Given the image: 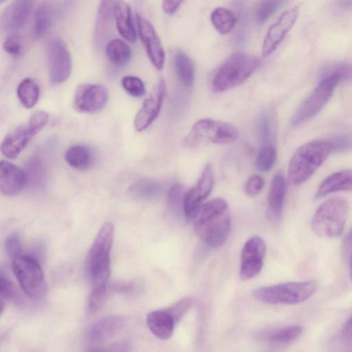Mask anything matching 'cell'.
I'll list each match as a JSON object with an SVG mask.
<instances>
[{
	"label": "cell",
	"mask_w": 352,
	"mask_h": 352,
	"mask_svg": "<svg viewBox=\"0 0 352 352\" xmlns=\"http://www.w3.org/2000/svg\"><path fill=\"white\" fill-rule=\"evenodd\" d=\"M108 98V91L105 87L98 84L84 83L76 89L74 106L79 112L95 113L105 107Z\"/></svg>",
	"instance_id": "4fadbf2b"
},
{
	"label": "cell",
	"mask_w": 352,
	"mask_h": 352,
	"mask_svg": "<svg viewBox=\"0 0 352 352\" xmlns=\"http://www.w3.org/2000/svg\"><path fill=\"white\" fill-rule=\"evenodd\" d=\"M34 0H14L2 13L1 26L7 31H16L24 26Z\"/></svg>",
	"instance_id": "d6986e66"
},
{
	"label": "cell",
	"mask_w": 352,
	"mask_h": 352,
	"mask_svg": "<svg viewBox=\"0 0 352 352\" xmlns=\"http://www.w3.org/2000/svg\"><path fill=\"white\" fill-rule=\"evenodd\" d=\"M331 151L328 141L314 140L300 146L289 164V182L296 186L304 183L322 165Z\"/></svg>",
	"instance_id": "3957f363"
},
{
	"label": "cell",
	"mask_w": 352,
	"mask_h": 352,
	"mask_svg": "<svg viewBox=\"0 0 352 352\" xmlns=\"http://www.w3.org/2000/svg\"><path fill=\"white\" fill-rule=\"evenodd\" d=\"M29 165V172H25L28 177V182H31L32 183L33 182H41V180L43 179V170L40 162L33 160L30 162Z\"/></svg>",
	"instance_id": "bcb514c9"
},
{
	"label": "cell",
	"mask_w": 352,
	"mask_h": 352,
	"mask_svg": "<svg viewBox=\"0 0 352 352\" xmlns=\"http://www.w3.org/2000/svg\"><path fill=\"white\" fill-rule=\"evenodd\" d=\"M192 220L196 234L208 245L219 247L227 240L231 221L224 199L217 198L201 205Z\"/></svg>",
	"instance_id": "6da1fadb"
},
{
	"label": "cell",
	"mask_w": 352,
	"mask_h": 352,
	"mask_svg": "<svg viewBox=\"0 0 352 352\" xmlns=\"http://www.w3.org/2000/svg\"><path fill=\"white\" fill-rule=\"evenodd\" d=\"M16 94L21 103L28 109L33 107L38 100L40 89L32 78H25L19 84Z\"/></svg>",
	"instance_id": "f1b7e54d"
},
{
	"label": "cell",
	"mask_w": 352,
	"mask_h": 352,
	"mask_svg": "<svg viewBox=\"0 0 352 352\" xmlns=\"http://www.w3.org/2000/svg\"><path fill=\"white\" fill-rule=\"evenodd\" d=\"M317 287L318 284L314 280L287 282L256 288L252 292V296L267 304L296 305L311 298Z\"/></svg>",
	"instance_id": "5b68a950"
},
{
	"label": "cell",
	"mask_w": 352,
	"mask_h": 352,
	"mask_svg": "<svg viewBox=\"0 0 352 352\" xmlns=\"http://www.w3.org/2000/svg\"><path fill=\"white\" fill-rule=\"evenodd\" d=\"M348 212L349 204L344 199L333 197L328 199L320 206L313 216V232L320 237H338L344 228Z\"/></svg>",
	"instance_id": "8992f818"
},
{
	"label": "cell",
	"mask_w": 352,
	"mask_h": 352,
	"mask_svg": "<svg viewBox=\"0 0 352 352\" xmlns=\"http://www.w3.org/2000/svg\"><path fill=\"white\" fill-rule=\"evenodd\" d=\"M214 185V175L212 166L207 164L201 173V175L195 186L202 198L205 199L212 191Z\"/></svg>",
	"instance_id": "d590c367"
},
{
	"label": "cell",
	"mask_w": 352,
	"mask_h": 352,
	"mask_svg": "<svg viewBox=\"0 0 352 352\" xmlns=\"http://www.w3.org/2000/svg\"><path fill=\"white\" fill-rule=\"evenodd\" d=\"M302 331L301 326H286L263 331L256 337L258 340L270 344L285 345L297 340Z\"/></svg>",
	"instance_id": "7402d4cb"
},
{
	"label": "cell",
	"mask_w": 352,
	"mask_h": 352,
	"mask_svg": "<svg viewBox=\"0 0 352 352\" xmlns=\"http://www.w3.org/2000/svg\"><path fill=\"white\" fill-rule=\"evenodd\" d=\"M114 237L111 223H105L98 231L87 254L85 270L93 287L107 285L110 274V254Z\"/></svg>",
	"instance_id": "7a4b0ae2"
},
{
	"label": "cell",
	"mask_w": 352,
	"mask_h": 352,
	"mask_svg": "<svg viewBox=\"0 0 352 352\" xmlns=\"http://www.w3.org/2000/svg\"><path fill=\"white\" fill-rule=\"evenodd\" d=\"M238 136V130L233 125L204 118L194 124L186 138V144L191 147L205 142L228 144L235 141Z\"/></svg>",
	"instance_id": "ba28073f"
},
{
	"label": "cell",
	"mask_w": 352,
	"mask_h": 352,
	"mask_svg": "<svg viewBox=\"0 0 352 352\" xmlns=\"http://www.w3.org/2000/svg\"><path fill=\"white\" fill-rule=\"evenodd\" d=\"M114 18L120 34L130 43L135 42L136 31L132 23L129 5L126 2L119 1L116 8Z\"/></svg>",
	"instance_id": "d4e9b609"
},
{
	"label": "cell",
	"mask_w": 352,
	"mask_h": 352,
	"mask_svg": "<svg viewBox=\"0 0 352 352\" xmlns=\"http://www.w3.org/2000/svg\"><path fill=\"white\" fill-rule=\"evenodd\" d=\"M136 20L139 35L146 47L151 62L157 69H162L165 53L160 37L148 20L138 14Z\"/></svg>",
	"instance_id": "2e32d148"
},
{
	"label": "cell",
	"mask_w": 352,
	"mask_h": 352,
	"mask_svg": "<svg viewBox=\"0 0 352 352\" xmlns=\"http://www.w3.org/2000/svg\"><path fill=\"white\" fill-rule=\"evenodd\" d=\"M118 0H100L95 27V39L101 42L111 28Z\"/></svg>",
	"instance_id": "cb8c5ba5"
},
{
	"label": "cell",
	"mask_w": 352,
	"mask_h": 352,
	"mask_svg": "<svg viewBox=\"0 0 352 352\" xmlns=\"http://www.w3.org/2000/svg\"><path fill=\"white\" fill-rule=\"evenodd\" d=\"M285 0H262L258 4L255 14L258 23H263L276 10L281 6Z\"/></svg>",
	"instance_id": "e575fe53"
},
{
	"label": "cell",
	"mask_w": 352,
	"mask_h": 352,
	"mask_svg": "<svg viewBox=\"0 0 352 352\" xmlns=\"http://www.w3.org/2000/svg\"><path fill=\"white\" fill-rule=\"evenodd\" d=\"M161 190V185L152 179L142 180L133 188V192L137 197L145 199L156 198L160 195Z\"/></svg>",
	"instance_id": "d6a6232c"
},
{
	"label": "cell",
	"mask_w": 352,
	"mask_h": 352,
	"mask_svg": "<svg viewBox=\"0 0 352 352\" xmlns=\"http://www.w3.org/2000/svg\"><path fill=\"white\" fill-rule=\"evenodd\" d=\"M338 83L339 80L333 75L322 76L318 86L294 113L292 124L299 125L318 114L330 99Z\"/></svg>",
	"instance_id": "30bf717a"
},
{
	"label": "cell",
	"mask_w": 352,
	"mask_h": 352,
	"mask_svg": "<svg viewBox=\"0 0 352 352\" xmlns=\"http://www.w3.org/2000/svg\"><path fill=\"white\" fill-rule=\"evenodd\" d=\"M107 285L93 287L88 300V310L90 314L97 312L104 305L107 298Z\"/></svg>",
	"instance_id": "8d00e7d4"
},
{
	"label": "cell",
	"mask_w": 352,
	"mask_h": 352,
	"mask_svg": "<svg viewBox=\"0 0 352 352\" xmlns=\"http://www.w3.org/2000/svg\"><path fill=\"white\" fill-rule=\"evenodd\" d=\"M265 252V241L258 236H254L245 243L241 253L239 267V276L242 280L251 279L259 274Z\"/></svg>",
	"instance_id": "7c38bea8"
},
{
	"label": "cell",
	"mask_w": 352,
	"mask_h": 352,
	"mask_svg": "<svg viewBox=\"0 0 352 352\" xmlns=\"http://www.w3.org/2000/svg\"><path fill=\"white\" fill-rule=\"evenodd\" d=\"M124 323V318L118 315L100 318L87 329L85 333V342L91 346H98L118 333Z\"/></svg>",
	"instance_id": "e0dca14e"
},
{
	"label": "cell",
	"mask_w": 352,
	"mask_h": 352,
	"mask_svg": "<svg viewBox=\"0 0 352 352\" xmlns=\"http://www.w3.org/2000/svg\"><path fill=\"white\" fill-rule=\"evenodd\" d=\"M352 190V170L339 171L328 176L320 184L316 198H321L330 193Z\"/></svg>",
	"instance_id": "603a6c76"
},
{
	"label": "cell",
	"mask_w": 352,
	"mask_h": 352,
	"mask_svg": "<svg viewBox=\"0 0 352 352\" xmlns=\"http://www.w3.org/2000/svg\"><path fill=\"white\" fill-rule=\"evenodd\" d=\"M65 159L71 167L77 170H85L92 166L94 154L88 146L77 144L69 147L66 151Z\"/></svg>",
	"instance_id": "484cf974"
},
{
	"label": "cell",
	"mask_w": 352,
	"mask_h": 352,
	"mask_svg": "<svg viewBox=\"0 0 352 352\" xmlns=\"http://www.w3.org/2000/svg\"><path fill=\"white\" fill-rule=\"evenodd\" d=\"M6 249L10 258L22 254L21 242L16 233L10 234L6 238Z\"/></svg>",
	"instance_id": "f6af8a7d"
},
{
	"label": "cell",
	"mask_w": 352,
	"mask_h": 352,
	"mask_svg": "<svg viewBox=\"0 0 352 352\" xmlns=\"http://www.w3.org/2000/svg\"><path fill=\"white\" fill-rule=\"evenodd\" d=\"M286 190L284 176L281 173L276 174L272 180L267 197V214L271 221H278L281 218Z\"/></svg>",
	"instance_id": "ffe728a7"
},
{
	"label": "cell",
	"mask_w": 352,
	"mask_h": 352,
	"mask_svg": "<svg viewBox=\"0 0 352 352\" xmlns=\"http://www.w3.org/2000/svg\"><path fill=\"white\" fill-rule=\"evenodd\" d=\"M28 184L26 173L12 163L2 160L0 164V189L3 195L12 196Z\"/></svg>",
	"instance_id": "ac0fdd59"
},
{
	"label": "cell",
	"mask_w": 352,
	"mask_h": 352,
	"mask_svg": "<svg viewBox=\"0 0 352 352\" xmlns=\"http://www.w3.org/2000/svg\"><path fill=\"white\" fill-rule=\"evenodd\" d=\"M49 116L45 111L34 113L28 122L10 132L1 142L2 154L8 159H15L26 147L30 140L47 124Z\"/></svg>",
	"instance_id": "9c48e42d"
},
{
	"label": "cell",
	"mask_w": 352,
	"mask_h": 352,
	"mask_svg": "<svg viewBox=\"0 0 352 352\" xmlns=\"http://www.w3.org/2000/svg\"><path fill=\"white\" fill-rule=\"evenodd\" d=\"M175 324L167 308L152 311L146 316L148 328L161 340H167L172 336Z\"/></svg>",
	"instance_id": "44dd1931"
},
{
	"label": "cell",
	"mask_w": 352,
	"mask_h": 352,
	"mask_svg": "<svg viewBox=\"0 0 352 352\" xmlns=\"http://www.w3.org/2000/svg\"><path fill=\"white\" fill-rule=\"evenodd\" d=\"M192 304V298L191 297H186L175 302L170 307H168L167 309L177 323L182 318L188 309L191 307Z\"/></svg>",
	"instance_id": "b9f144b4"
},
{
	"label": "cell",
	"mask_w": 352,
	"mask_h": 352,
	"mask_svg": "<svg viewBox=\"0 0 352 352\" xmlns=\"http://www.w3.org/2000/svg\"><path fill=\"white\" fill-rule=\"evenodd\" d=\"M184 0H162V9L167 14L177 11Z\"/></svg>",
	"instance_id": "681fc988"
},
{
	"label": "cell",
	"mask_w": 352,
	"mask_h": 352,
	"mask_svg": "<svg viewBox=\"0 0 352 352\" xmlns=\"http://www.w3.org/2000/svg\"><path fill=\"white\" fill-rule=\"evenodd\" d=\"M299 13L296 6L285 11L276 23L267 30L262 47V56L267 57L277 48L287 34L294 25Z\"/></svg>",
	"instance_id": "9a60e30c"
},
{
	"label": "cell",
	"mask_w": 352,
	"mask_h": 352,
	"mask_svg": "<svg viewBox=\"0 0 352 352\" xmlns=\"http://www.w3.org/2000/svg\"><path fill=\"white\" fill-rule=\"evenodd\" d=\"M21 41L17 35H11L3 43L4 50L10 55L16 56L21 52Z\"/></svg>",
	"instance_id": "7dc6e473"
},
{
	"label": "cell",
	"mask_w": 352,
	"mask_h": 352,
	"mask_svg": "<svg viewBox=\"0 0 352 352\" xmlns=\"http://www.w3.org/2000/svg\"><path fill=\"white\" fill-rule=\"evenodd\" d=\"M186 195L185 188L182 184H175L168 190L167 204L170 210L179 212L183 209L184 199Z\"/></svg>",
	"instance_id": "74e56055"
},
{
	"label": "cell",
	"mask_w": 352,
	"mask_h": 352,
	"mask_svg": "<svg viewBox=\"0 0 352 352\" xmlns=\"http://www.w3.org/2000/svg\"><path fill=\"white\" fill-rule=\"evenodd\" d=\"M177 74L186 87H191L195 78V66L190 57L182 51H177L174 56Z\"/></svg>",
	"instance_id": "4316f807"
},
{
	"label": "cell",
	"mask_w": 352,
	"mask_h": 352,
	"mask_svg": "<svg viewBox=\"0 0 352 352\" xmlns=\"http://www.w3.org/2000/svg\"><path fill=\"white\" fill-rule=\"evenodd\" d=\"M0 295L1 298L19 303V297L14 284L3 274L2 270L0 276Z\"/></svg>",
	"instance_id": "60d3db41"
},
{
	"label": "cell",
	"mask_w": 352,
	"mask_h": 352,
	"mask_svg": "<svg viewBox=\"0 0 352 352\" xmlns=\"http://www.w3.org/2000/svg\"><path fill=\"white\" fill-rule=\"evenodd\" d=\"M349 270H350V278L352 283V251L349 255Z\"/></svg>",
	"instance_id": "f5cc1de1"
},
{
	"label": "cell",
	"mask_w": 352,
	"mask_h": 352,
	"mask_svg": "<svg viewBox=\"0 0 352 352\" xmlns=\"http://www.w3.org/2000/svg\"><path fill=\"white\" fill-rule=\"evenodd\" d=\"M263 186L264 182L263 179L258 175H253L246 181L244 190L248 195L255 197L260 193Z\"/></svg>",
	"instance_id": "ee69618b"
},
{
	"label": "cell",
	"mask_w": 352,
	"mask_h": 352,
	"mask_svg": "<svg viewBox=\"0 0 352 352\" xmlns=\"http://www.w3.org/2000/svg\"><path fill=\"white\" fill-rule=\"evenodd\" d=\"M331 151L346 152L352 149V135L344 134L335 137L329 142Z\"/></svg>",
	"instance_id": "7bdbcfd3"
},
{
	"label": "cell",
	"mask_w": 352,
	"mask_h": 352,
	"mask_svg": "<svg viewBox=\"0 0 352 352\" xmlns=\"http://www.w3.org/2000/svg\"><path fill=\"white\" fill-rule=\"evenodd\" d=\"M333 75L336 76L339 82L346 81L352 78V65L349 63H338L327 68L322 76Z\"/></svg>",
	"instance_id": "ab89813d"
},
{
	"label": "cell",
	"mask_w": 352,
	"mask_h": 352,
	"mask_svg": "<svg viewBox=\"0 0 352 352\" xmlns=\"http://www.w3.org/2000/svg\"><path fill=\"white\" fill-rule=\"evenodd\" d=\"M276 158V151L272 144H265L256 159V166L262 172H267L273 167Z\"/></svg>",
	"instance_id": "836d02e7"
},
{
	"label": "cell",
	"mask_w": 352,
	"mask_h": 352,
	"mask_svg": "<svg viewBox=\"0 0 352 352\" xmlns=\"http://www.w3.org/2000/svg\"><path fill=\"white\" fill-rule=\"evenodd\" d=\"M210 19L214 28L222 34L230 32L234 28L236 19L230 10L218 8L211 14Z\"/></svg>",
	"instance_id": "f546056e"
},
{
	"label": "cell",
	"mask_w": 352,
	"mask_h": 352,
	"mask_svg": "<svg viewBox=\"0 0 352 352\" xmlns=\"http://www.w3.org/2000/svg\"><path fill=\"white\" fill-rule=\"evenodd\" d=\"M260 135L262 141L267 144L270 138L271 129L270 121L267 117H263L260 122Z\"/></svg>",
	"instance_id": "c3c4849f"
},
{
	"label": "cell",
	"mask_w": 352,
	"mask_h": 352,
	"mask_svg": "<svg viewBox=\"0 0 352 352\" xmlns=\"http://www.w3.org/2000/svg\"><path fill=\"white\" fill-rule=\"evenodd\" d=\"M106 54L111 63L117 66H123L130 60L131 49L122 40H111L106 45Z\"/></svg>",
	"instance_id": "83f0119b"
},
{
	"label": "cell",
	"mask_w": 352,
	"mask_h": 352,
	"mask_svg": "<svg viewBox=\"0 0 352 352\" xmlns=\"http://www.w3.org/2000/svg\"><path fill=\"white\" fill-rule=\"evenodd\" d=\"M50 82L59 85L66 81L72 72V58L65 43L60 38L52 39L47 47Z\"/></svg>",
	"instance_id": "8fae6325"
},
{
	"label": "cell",
	"mask_w": 352,
	"mask_h": 352,
	"mask_svg": "<svg viewBox=\"0 0 352 352\" xmlns=\"http://www.w3.org/2000/svg\"><path fill=\"white\" fill-rule=\"evenodd\" d=\"M342 336L344 340L352 342V317L344 325L342 330Z\"/></svg>",
	"instance_id": "f907efd6"
},
{
	"label": "cell",
	"mask_w": 352,
	"mask_h": 352,
	"mask_svg": "<svg viewBox=\"0 0 352 352\" xmlns=\"http://www.w3.org/2000/svg\"><path fill=\"white\" fill-rule=\"evenodd\" d=\"M11 259L13 272L23 292L34 299L43 298L47 292V285L38 261L23 254Z\"/></svg>",
	"instance_id": "52a82bcc"
},
{
	"label": "cell",
	"mask_w": 352,
	"mask_h": 352,
	"mask_svg": "<svg viewBox=\"0 0 352 352\" xmlns=\"http://www.w3.org/2000/svg\"><path fill=\"white\" fill-rule=\"evenodd\" d=\"M343 250L345 254L350 255L352 251V228L345 238Z\"/></svg>",
	"instance_id": "816d5d0a"
},
{
	"label": "cell",
	"mask_w": 352,
	"mask_h": 352,
	"mask_svg": "<svg viewBox=\"0 0 352 352\" xmlns=\"http://www.w3.org/2000/svg\"><path fill=\"white\" fill-rule=\"evenodd\" d=\"M6 1H7V0H1V3H3Z\"/></svg>",
	"instance_id": "db71d44e"
},
{
	"label": "cell",
	"mask_w": 352,
	"mask_h": 352,
	"mask_svg": "<svg viewBox=\"0 0 352 352\" xmlns=\"http://www.w3.org/2000/svg\"><path fill=\"white\" fill-rule=\"evenodd\" d=\"M166 92V83L160 79L154 86L149 95L144 100L140 109L138 112L134 126L137 131L140 132L148 128L159 115L163 99Z\"/></svg>",
	"instance_id": "5bb4252c"
},
{
	"label": "cell",
	"mask_w": 352,
	"mask_h": 352,
	"mask_svg": "<svg viewBox=\"0 0 352 352\" xmlns=\"http://www.w3.org/2000/svg\"><path fill=\"white\" fill-rule=\"evenodd\" d=\"M261 63V60L254 56L243 52L232 54L215 72L212 80V89L222 92L241 85Z\"/></svg>",
	"instance_id": "277c9868"
},
{
	"label": "cell",
	"mask_w": 352,
	"mask_h": 352,
	"mask_svg": "<svg viewBox=\"0 0 352 352\" xmlns=\"http://www.w3.org/2000/svg\"><path fill=\"white\" fill-rule=\"evenodd\" d=\"M34 22V36L40 38L48 32L51 26L52 13L47 3H43L36 8Z\"/></svg>",
	"instance_id": "4dcf8cb0"
},
{
	"label": "cell",
	"mask_w": 352,
	"mask_h": 352,
	"mask_svg": "<svg viewBox=\"0 0 352 352\" xmlns=\"http://www.w3.org/2000/svg\"><path fill=\"white\" fill-rule=\"evenodd\" d=\"M121 83L124 90L133 97H142L145 94L144 85L138 77L126 76L122 78Z\"/></svg>",
	"instance_id": "f35d334b"
},
{
	"label": "cell",
	"mask_w": 352,
	"mask_h": 352,
	"mask_svg": "<svg viewBox=\"0 0 352 352\" xmlns=\"http://www.w3.org/2000/svg\"><path fill=\"white\" fill-rule=\"evenodd\" d=\"M204 200L195 187L190 188L186 192L183 212L186 219L192 220L201 206Z\"/></svg>",
	"instance_id": "1f68e13d"
}]
</instances>
